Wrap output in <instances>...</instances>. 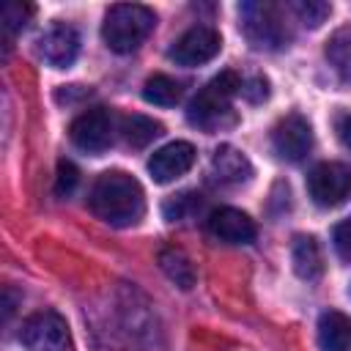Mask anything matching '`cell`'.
<instances>
[{"mask_svg": "<svg viewBox=\"0 0 351 351\" xmlns=\"http://www.w3.org/2000/svg\"><path fill=\"white\" fill-rule=\"evenodd\" d=\"M239 16H241L244 38L252 44V49L271 52V49L285 47V41L291 38L282 22V14L274 3H241Z\"/></svg>", "mask_w": 351, "mask_h": 351, "instance_id": "277c9868", "label": "cell"}, {"mask_svg": "<svg viewBox=\"0 0 351 351\" xmlns=\"http://www.w3.org/2000/svg\"><path fill=\"white\" fill-rule=\"evenodd\" d=\"M143 99L156 107H173L181 99V82H176L167 74H151L143 85Z\"/></svg>", "mask_w": 351, "mask_h": 351, "instance_id": "d6986e66", "label": "cell"}, {"mask_svg": "<svg viewBox=\"0 0 351 351\" xmlns=\"http://www.w3.org/2000/svg\"><path fill=\"white\" fill-rule=\"evenodd\" d=\"M77 181H80V170H77L69 159H60V162H58V176H55V192H58L60 197H66V195L74 192Z\"/></svg>", "mask_w": 351, "mask_h": 351, "instance_id": "7402d4cb", "label": "cell"}, {"mask_svg": "<svg viewBox=\"0 0 351 351\" xmlns=\"http://www.w3.org/2000/svg\"><path fill=\"white\" fill-rule=\"evenodd\" d=\"M121 132L132 148H145L151 140H156L165 132V126L148 115H126L121 123Z\"/></svg>", "mask_w": 351, "mask_h": 351, "instance_id": "ac0fdd59", "label": "cell"}, {"mask_svg": "<svg viewBox=\"0 0 351 351\" xmlns=\"http://www.w3.org/2000/svg\"><path fill=\"white\" fill-rule=\"evenodd\" d=\"M241 93V80L236 71H222L217 74L208 85H203L200 93H195V99L186 107V121L192 126H200L206 132H217L225 123L233 121L230 115V99Z\"/></svg>", "mask_w": 351, "mask_h": 351, "instance_id": "3957f363", "label": "cell"}, {"mask_svg": "<svg viewBox=\"0 0 351 351\" xmlns=\"http://www.w3.org/2000/svg\"><path fill=\"white\" fill-rule=\"evenodd\" d=\"M211 176L219 184H244L252 176V167L241 151H236L233 145H222L211 156Z\"/></svg>", "mask_w": 351, "mask_h": 351, "instance_id": "5bb4252c", "label": "cell"}, {"mask_svg": "<svg viewBox=\"0 0 351 351\" xmlns=\"http://www.w3.org/2000/svg\"><path fill=\"white\" fill-rule=\"evenodd\" d=\"M208 230H211V236H217L219 241H228V244H250L258 233L250 214H244L233 206L214 208L208 214Z\"/></svg>", "mask_w": 351, "mask_h": 351, "instance_id": "7c38bea8", "label": "cell"}, {"mask_svg": "<svg viewBox=\"0 0 351 351\" xmlns=\"http://www.w3.org/2000/svg\"><path fill=\"white\" fill-rule=\"evenodd\" d=\"M241 93L250 99V101H263L269 96V82L263 77H252L250 82H241Z\"/></svg>", "mask_w": 351, "mask_h": 351, "instance_id": "cb8c5ba5", "label": "cell"}, {"mask_svg": "<svg viewBox=\"0 0 351 351\" xmlns=\"http://www.w3.org/2000/svg\"><path fill=\"white\" fill-rule=\"evenodd\" d=\"M307 192L315 206L335 208L351 197V167L346 162H321L307 176Z\"/></svg>", "mask_w": 351, "mask_h": 351, "instance_id": "5b68a950", "label": "cell"}, {"mask_svg": "<svg viewBox=\"0 0 351 351\" xmlns=\"http://www.w3.org/2000/svg\"><path fill=\"white\" fill-rule=\"evenodd\" d=\"M38 55L52 69H69L77 60V55H80V36H77V30L71 25H66V22H55L52 27H47L41 33Z\"/></svg>", "mask_w": 351, "mask_h": 351, "instance_id": "8fae6325", "label": "cell"}, {"mask_svg": "<svg viewBox=\"0 0 351 351\" xmlns=\"http://www.w3.org/2000/svg\"><path fill=\"white\" fill-rule=\"evenodd\" d=\"M30 14H33V8L27 5V3H5L3 5V27H5V33L11 36V33H16L19 27H25L27 25V19H30Z\"/></svg>", "mask_w": 351, "mask_h": 351, "instance_id": "44dd1931", "label": "cell"}, {"mask_svg": "<svg viewBox=\"0 0 351 351\" xmlns=\"http://www.w3.org/2000/svg\"><path fill=\"white\" fill-rule=\"evenodd\" d=\"M159 266H162V271H165L178 288L189 291V288L195 285V266H192V261L186 258L184 250H178V247H165V250L159 252Z\"/></svg>", "mask_w": 351, "mask_h": 351, "instance_id": "2e32d148", "label": "cell"}, {"mask_svg": "<svg viewBox=\"0 0 351 351\" xmlns=\"http://www.w3.org/2000/svg\"><path fill=\"white\" fill-rule=\"evenodd\" d=\"M195 145L186 140H173L167 145H162L159 151L151 154L148 159V173L156 184H170L176 178H181L192 165H195Z\"/></svg>", "mask_w": 351, "mask_h": 351, "instance_id": "30bf717a", "label": "cell"}, {"mask_svg": "<svg viewBox=\"0 0 351 351\" xmlns=\"http://www.w3.org/2000/svg\"><path fill=\"white\" fill-rule=\"evenodd\" d=\"M293 11H296V16H299L307 27H318V25L332 14V5L324 3V0H296V3H293Z\"/></svg>", "mask_w": 351, "mask_h": 351, "instance_id": "ffe728a7", "label": "cell"}, {"mask_svg": "<svg viewBox=\"0 0 351 351\" xmlns=\"http://www.w3.org/2000/svg\"><path fill=\"white\" fill-rule=\"evenodd\" d=\"M19 340L27 351H69L66 318L52 310L33 313L30 318H25L19 329Z\"/></svg>", "mask_w": 351, "mask_h": 351, "instance_id": "8992f818", "label": "cell"}, {"mask_svg": "<svg viewBox=\"0 0 351 351\" xmlns=\"http://www.w3.org/2000/svg\"><path fill=\"white\" fill-rule=\"evenodd\" d=\"M154 25H156V14L148 5H140V3H118L104 16L101 38H104V44L112 52L129 55V52H134L151 36Z\"/></svg>", "mask_w": 351, "mask_h": 351, "instance_id": "7a4b0ae2", "label": "cell"}, {"mask_svg": "<svg viewBox=\"0 0 351 351\" xmlns=\"http://www.w3.org/2000/svg\"><path fill=\"white\" fill-rule=\"evenodd\" d=\"M71 143L85 154H101L112 143V118L104 107L80 112L69 126Z\"/></svg>", "mask_w": 351, "mask_h": 351, "instance_id": "9c48e42d", "label": "cell"}, {"mask_svg": "<svg viewBox=\"0 0 351 351\" xmlns=\"http://www.w3.org/2000/svg\"><path fill=\"white\" fill-rule=\"evenodd\" d=\"M332 241H335V250L343 261H351V219H343L335 233H332Z\"/></svg>", "mask_w": 351, "mask_h": 351, "instance_id": "603a6c76", "label": "cell"}, {"mask_svg": "<svg viewBox=\"0 0 351 351\" xmlns=\"http://www.w3.org/2000/svg\"><path fill=\"white\" fill-rule=\"evenodd\" d=\"M318 346H321V351H351V315H346L340 310L321 313Z\"/></svg>", "mask_w": 351, "mask_h": 351, "instance_id": "4fadbf2b", "label": "cell"}, {"mask_svg": "<svg viewBox=\"0 0 351 351\" xmlns=\"http://www.w3.org/2000/svg\"><path fill=\"white\" fill-rule=\"evenodd\" d=\"M335 132H337V140L351 148V112H337L335 115Z\"/></svg>", "mask_w": 351, "mask_h": 351, "instance_id": "d4e9b609", "label": "cell"}, {"mask_svg": "<svg viewBox=\"0 0 351 351\" xmlns=\"http://www.w3.org/2000/svg\"><path fill=\"white\" fill-rule=\"evenodd\" d=\"M291 261H293V271L302 280H318L324 271V255H321V247L313 236H296L293 239Z\"/></svg>", "mask_w": 351, "mask_h": 351, "instance_id": "9a60e30c", "label": "cell"}, {"mask_svg": "<svg viewBox=\"0 0 351 351\" xmlns=\"http://www.w3.org/2000/svg\"><path fill=\"white\" fill-rule=\"evenodd\" d=\"M326 60L335 74L351 85V27H340L326 41Z\"/></svg>", "mask_w": 351, "mask_h": 351, "instance_id": "e0dca14e", "label": "cell"}, {"mask_svg": "<svg viewBox=\"0 0 351 351\" xmlns=\"http://www.w3.org/2000/svg\"><path fill=\"white\" fill-rule=\"evenodd\" d=\"M219 49H222L219 33L211 25H195L170 44L167 58L176 60L178 66H200V63L214 60Z\"/></svg>", "mask_w": 351, "mask_h": 351, "instance_id": "52a82bcc", "label": "cell"}, {"mask_svg": "<svg viewBox=\"0 0 351 351\" xmlns=\"http://www.w3.org/2000/svg\"><path fill=\"white\" fill-rule=\"evenodd\" d=\"M88 206L101 222L112 228H129L145 214V192L134 176L123 170H107L96 178Z\"/></svg>", "mask_w": 351, "mask_h": 351, "instance_id": "6da1fadb", "label": "cell"}, {"mask_svg": "<svg viewBox=\"0 0 351 351\" xmlns=\"http://www.w3.org/2000/svg\"><path fill=\"white\" fill-rule=\"evenodd\" d=\"M271 148L285 162H302L313 148V126L304 115L288 112L271 129Z\"/></svg>", "mask_w": 351, "mask_h": 351, "instance_id": "ba28073f", "label": "cell"}]
</instances>
